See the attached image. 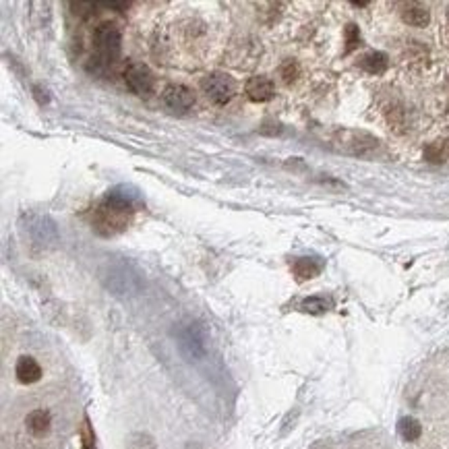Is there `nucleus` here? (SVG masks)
Here are the masks:
<instances>
[{
	"label": "nucleus",
	"instance_id": "obj_1",
	"mask_svg": "<svg viewBox=\"0 0 449 449\" xmlns=\"http://www.w3.org/2000/svg\"><path fill=\"white\" fill-rule=\"evenodd\" d=\"M141 207V199L137 193H133L127 187H116L104 195V199L94 209V230L102 236H114L121 234L129 222L131 216Z\"/></svg>",
	"mask_w": 449,
	"mask_h": 449
},
{
	"label": "nucleus",
	"instance_id": "obj_2",
	"mask_svg": "<svg viewBox=\"0 0 449 449\" xmlns=\"http://www.w3.org/2000/svg\"><path fill=\"white\" fill-rule=\"evenodd\" d=\"M123 34L116 23H100L94 32V54L90 59V73L106 75L121 56Z\"/></svg>",
	"mask_w": 449,
	"mask_h": 449
},
{
	"label": "nucleus",
	"instance_id": "obj_3",
	"mask_svg": "<svg viewBox=\"0 0 449 449\" xmlns=\"http://www.w3.org/2000/svg\"><path fill=\"white\" fill-rule=\"evenodd\" d=\"M201 92L216 106H226L236 96V81L226 73H209L201 79Z\"/></svg>",
	"mask_w": 449,
	"mask_h": 449
},
{
	"label": "nucleus",
	"instance_id": "obj_4",
	"mask_svg": "<svg viewBox=\"0 0 449 449\" xmlns=\"http://www.w3.org/2000/svg\"><path fill=\"white\" fill-rule=\"evenodd\" d=\"M23 430L32 441H48L56 430V418L50 408L38 406L23 416Z\"/></svg>",
	"mask_w": 449,
	"mask_h": 449
},
{
	"label": "nucleus",
	"instance_id": "obj_5",
	"mask_svg": "<svg viewBox=\"0 0 449 449\" xmlns=\"http://www.w3.org/2000/svg\"><path fill=\"white\" fill-rule=\"evenodd\" d=\"M102 280L116 294H129V292L139 290V278H137V273L129 265H125L123 261L108 263L102 269Z\"/></svg>",
	"mask_w": 449,
	"mask_h": 449
},
{
	"label": "nucleus",
	"instance_id": "obj_6",
	"mask_svg": "<svg viewBox=\"0 0 449 449\" xmlns=\"http://www.w3.org/2000/svg\"><path fill=\"white\" fill-rule=\"evenodd\" d=\"M178 348L187 360H201L207 354V331L201 323H189L178 333Z\"/></svg>",
	"mask_w": 449,
	"mask_h": 449
},
{
	"label": "nucleus",
	"instance_id": "obj_7",
	"mask_svg": "<svg viewBox=\"0 0 449 449\" xmlns=\"http://www.w3.org/2000/svg\"><path fill=\"white\" fill-rule=\"evenodd\" d=\"M25 230L32 236V240L40 247H50V244L59 242V230H56L54 222L46 216H40V213L28 216Z\"/></svg>",
	"mask_w": 449,
	"mask_h": 449
},
{
	"label": "nucleus",
	"instance_id": "obj_8",
	"mask_svg": "<svg viewBox=\"0 0 449 449\" xmlns=\"http://www.w3.org/2000/svg\"><path fill=\"white\" fill-rule=\"evenodd\" d=\"M125 83L135 96H149L154 92L156 79H154V73L149 71V67H145L141 63H131L125 69Z\"/></svg>",
	"mask_w": 449,
	"mask_h": 449
},
{
	"label": "nucleus",
	"instance_id": "obj_9",
	"mask_svg": "<svg viewBox=\"0 0 449 449\" xmlns=\"http://www.w3.org/2000/svg\"><path fill=\"white\" fill-rule=\"evenodd\" d=\"M162 102L164 106L174 112V114H187L193 106H195V94L180 83H172L164 90L162 94Z\"/></svg>",
	"mask_w": 449,
	"mask_h": 449
},
{
	"label": "nucleus",
	"instance_id": "obj_10",
	"mask_svg": "<svg viewBox=\"0 0 449 449\" xmlns=\"http://www.w3.org/2000/svg\"><path fill=\"white\" fill-rule=\"evenodd\" d=\"M42 377H44V368H42V364L34 356L23 354V356L17 358V362H15V379L21 385H34Z\"/></svg>",
	"mask_w": 449,
	"mask_h": 449
},
{
	"label": "nucleus",
	"instance_id": "obj_11",
	"mask_svg": "<svg viewBox=\"0 0 449 449\" xmlns=\"http://www.w3.org/2000/svg\"><path fill=\"white\" fill-rule=\"evenodd\" d=\"M244 92H247V98L251 102H257V104H263V102H269L273 96H275V87H273V81L269 77H251L244 85Z\"/></svg>",
	"mask_w": 449,
	"mask_h": 449
},
{
	"label": "nucleus",
	"instance_id": "obj_12",
	"mask_svg": "<svg viewBox=\"0 0 449 449\" xmlns=\"http://www.w3.org/2000/svg\"><path fill=\"white\" fill-rule=\"evenodd\" d=\"M321 269H323V263H321L319 259H315V257H300V259H296V261L292 263V271H294V275H296L300 282L319 275Z\"/></svg>",
	"mask_w": 449,
	"mask_h": 449
},
{
	"label": "nucleus",
	"instance_id": "obj_13",
	"mask_svg": "<svg viewBox=\"0 0 449 449\" xmlns=\"http://www.w3.org/2000/svg\"><path fill=\"white\" fill-rule=\"evenodd\" d=\"M401 19L412 28H424V25H428L430 15H428L426 9H422L418 5H406L404 11H401Z\"/></svg>",
	"mask_w": 449,
	"mask_h": 449
},
{
	"label": "nucleus",
	"instance_id": "obj_14",
	"mask_svg": "<svg viewBox=\"0 0 449 449\" xmlns=\"http://www.w3.org/2000/svg\"><path fill=\"white\" fill-rule=\"evenodd\" d=\"M360 69L370 75H381L387 69V56L383 52H368L360 59Z\"/></svg>",
	"mask_w": 449,
	"mask_h": 449
},
{
	"label": "nucleus",
	"instance_id": "obj_15",
	"mask_svg": "<svg viewBox=\"0 0 449 449\" xmlns=\"http://www.w3.org/2000/svg\"><path fill=\"white\" fill-rule=\"evenodd\" d=\"M397 430H399V435H401L404 441H416V439L422 435L420 422H418L416 418H412V416L401 418V420L397 422Z\"/></svg>",
	"mask_w": 449,
	"mask_h": 449
},
{
	"label": "nucleus",
	"instance_id": "obj_16",
	"mask_svg": "<svg viewBox=\"0 0 449 449\" xmlns=\"http://www.w3.org/2000/svg\"><path fill=\"white\" fill-rule=\"evenodd\" d=\"M331 309V300L325 296H309L300 302V311L311 313V315H321Z\"/></svg>",
	"mask_w": 449,
	"mask_h": 449
},
{
	"label": "nucleus",
	"instance_id": "obj_17",
	"mask_svg": "<svg viewBox=\"0 0 449 449\" xmlns=\"http://www.w3.org/2000/svg\"><path fill=\"white\" fill-rule=\"evenodd\" d=\"M300 75V67H298V63L296 61H286L282 67H280V77L286 81V83H292V81H296V77Z\"/></svg>",
	"mask_w": 449,
	"mask_h": 449
},
{
	"label": "nucleus",
	"instance_id": "obj_18",
	"mask_svg": "<svg viewBox=\"0 0 449 449\" xmlns=\"http://www.w3.org/2000/svg\"><path fill=\"white\" fill-rule=\"evenodd\" d=\"M81 443H83L81 449H96V437H94V428H92L87 416H85V420H83V428H81Z\"/></svg>",
	"mask_w": 449,
	"mask_h": 449
},
{
	"label": "nucleus",
	"instance_id": "obj_19",
	"mask_svg": "<svg viewBox=\"0 0 449 449\" xmlns=\"http://www.w3.org/2000/svg\"><path fill=\"white\" fill-rule=\"evenodd\" d=\"M127 449H156V443L149 435H133Z\"/></svg>",
	"mask_w": 449,
	"mask_h": 449
},
{
	"label": "nucleus",
	"instance_id": "obj_20",
	"mask_svg": "<svg viewBox=\"0 0 449 449\" xmlns=\"http://www.w3.org/2000/svg\"><path fill=\"white\" fill-rule=\"evenodd\" d=\"M360 44V32L356 25H346V52H352Z\"/></svg>",
	"mask_w": 449,
	"mask_h": 449
}]
</instances>
